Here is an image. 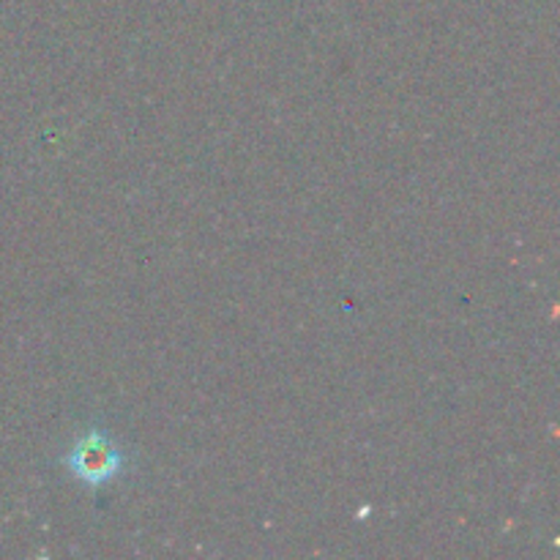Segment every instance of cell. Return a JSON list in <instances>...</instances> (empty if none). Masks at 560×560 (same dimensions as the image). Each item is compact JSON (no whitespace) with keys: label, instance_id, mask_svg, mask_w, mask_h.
I'll return each instance as SVG.
<instances>
[{"label":"cell","instance_id":"6da1fadb","mask_svg":"<svg viewBox=\"0 0 560 560\" xmlns=\"http://www.w3.org/2000/svg\"><path fill=\"white\" fill-rule=\"evenodd\" d=\"M120 463L124 459H120L118 446L102 430L85 432L82 438H77L74 448L66 457V465L71 468V474L77 479L88 481V485H104V481H109L120 470Z\"/></svg>","mask_w":560,"mask_h":560}]
</instances>
